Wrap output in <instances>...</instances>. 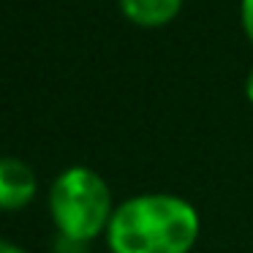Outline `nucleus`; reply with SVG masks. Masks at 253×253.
I'll return each instance as SVG.
<instances>
[{"instance_id": "obj_1", "label": "nucleus", "mask_w": 253, "mask_h": 253, "mask_svg": "<svg viewBox=\"0 0 253 253\" xmlns=\"http://www.w3.org/2000/svg\"><path fill=\"white\" fill-rule=\"evenodd\" d=\"M199 237L191 202L171 193H144L123 202L106 229L112 253H188Z\"/></svg>"}, {"instance_id": "obj_3", "label": "nucleus", "mask_w": 253, "mask_h": 253, "mask_svg": "<svg viewBox=\"0 0 253 253\" xmlns=\"http://www.w3.org/2000/svg\"><path fill=\"white\" fill-rule=\"evenodd\" d=\"M36 196V174L25 161L0 158V210H22Z\"/></svg>"}, {"instance_id": "obj_6", "label": "nucleus", "mask_w": 253, "mask_h": 253, "mask_svg": "<svg viewBox=\"0 0 253 253\" xmlns=\"http://www.w3.org/2000/svg\"><path fill=\"white\" fill-rule=\"evenodd\" d=\"M0 253H25V251L19 245H14V242H8V240L0 237Z\"/></svg>"}, {"instance_id": "obj_7", "label": "nucleus", "mask_w": 253, "mask_h": 253, "mask_svg": "<svg viewBox=\"0 0 253 253\" xmlns=\"http://www.w3.org/2000/svg\"><path fill=\"white\" fill-rule=\"evenodd\" d=\"M245 90H248V98H251V104H253V71H251V77H248V84H245Z\"/></svg>"}, {"instance_id": "obj_5", "label": "nucleus", "mask_w": 253, "mask_h": 253, "mask_svg": "<svg viewBox=\"0 0 253 253\" xmlns=\"http://www.w3.org/2000/svg\"><path fill=\"white\" fill-rule=\"evenodd\" d=\"M242 28L253 44V0H242Z\"/></svg>"}, {"instance_id": "obj_2", "label": "nucleus", "mask_w": 253, "mask_h": 253, "mask_svg": "<svg viewBox=\"0 0 253 253\" xmlns=\"http://www.w3.org/2000/svg\"><path fill=\"white\" fill-rule=\"evenodd\" d=\"M49 210L57 231L74 242L95 240L109 229L115 215L104 177L84 166H71L55 180L49 191Z\"/></svg>"}, {"instance_id": "obj_4", "label": "nucleus", "mask_w": 253, "mask_h": 253, "mask_svg": "<svg viewBox=\"0 0 253 253\" xmlns=\"http://www.w3.org/2000/svg\"><path fill=\"white\" fill-rule=\"evenodd\" d=\"M120 8L139 28H161L180 14L182 0H120Z\"/></svg>"}]
</instances>
